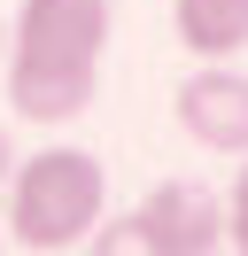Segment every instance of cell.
I'll return each instance as SVG.
<instances>
[{
    "label": "cell",
    "instance_id": "5b68a950",
    "mask_svg": "<svg viewBox=\"0 0 248 256\" xmlns=\"http://www.w3.org/2000/svg\"><path fill=\"white\" fill-rule=\"evenodd\" d=\"M170 32L194 62H232L248 47V0H170Z\"/></svg>",
    "mask_w": 248,
    "mask_h": 256
},
{
    "label": "cell",
    "instance_id": "6da1fadb",
    "mask_svg": "<svg viewBox=\"0 0 248 256\" xmlns=\"http://www.w3.org/2000/svg\"><path fill=\"white\" fill-rule=\"evenodd\" d=\"M101 54H108V0H24L8 24V109L24 124H78L101 94Z\"/></svg>",
    "mask_w": 248,
    "mask_h": 256
},
{
    "label": "cell",
    "instance_id": "3957f363",
    "mask_svg": "<svg viewBox=\"0 0 248 256\" xmlns=\"http://www.w3.org/2000/svg\"><path fill=\"white\" fill-rule=\"evenodd\" d=\"M93 248L101 256H210L225 248V202L202 186H186V178H163V186L140 194L132 218H116L108 233H93Z\"/></svg>",
    "mask_w": 248,
    "mask_h": 256
},
{
    "label": "cell",
    "instance_id": "8992f818",
    "mask_svg": "<svg viewBox=\"0 0 248 256\" xmlns=\"http://www.w3.org/2000/svg\"><path fill=\"white\" fill-rule=\"evenodd\" d=\"M225 248L248 256V156H240V171H232V186H225Z\"/></svg>",
    "mask_w": 248,
    "mask_h": 256
},
{
    "label": "cell",
    "instance_id": "9c48e42d",
    "mask_svg": "<svg viewBox=\"0 0 248 256\" xmlns=\"http://www.w3.org/2000/svg\"><path fill=\"white\" fill-rule=\"evenodd\" d=\"M0 240H8V225H0Z\"/></svg>",
    "mask_w": 248,
    "mask_h": 256
},
{
    "label": "cell",
    "instance_id": "7a4b0ae2",
    "mask_svg": "<svg viewBox=\"0 0 248 256\" xmlns=\"http://www.w3.org/2000/svg\"><path fill=\"white\" fill-rule=\"evenodd\" d=\"M101 210H108V178H101V156H86V148L16 156L8 186H0V225H8V240L31 248V256L86 248L93 225H101Z\"/></svg>",
    "mask_w": 248,
    "mask_h": 256
},
{
    "label": "cell",
    "instance_id": "277c9868",
    "mask_svg": "<svg viewBox=\"0 0 248 256\" xmlns=\"http://www.w3.org/2000/svg\"><path fill=\"white\" fill-rule=\"evenodd\" d=\"M170 116L194 148L210 156H248V78L232 62H202L194 78L170 94Z\"/></svg>",
    "mask_w": 248,
    "mask_h": 256
},
{
    "label": "cell",
    "instance_id": "ba28073f",
    "mask_svg": "<svg viewBox=\"0 0 248 256\" xmlns=\"http://www.w3.org/2000/svg\"><path fill=\"white\" fill-rule=\"evenodd\" d=\"M0 54H8V16H0Z\"/></svg>",
    "mask_w": 248,
    "mask_h": 256
},
{
    "label": "cell",
    "instance_id": "52a82bcc",
    "mask_svg": "<svg viewBox=\"0 0 248 256\" xmlns=\"http://www.w3.org/2000/svg\"><path fill=\"white\" fill-rule=\"evenodd\" d=\"M8 171H16V140H8V124H0V186H8Z\"/></svg>",
    "mask_w": 248,
    "mask_h": 256
}]
</instances>
